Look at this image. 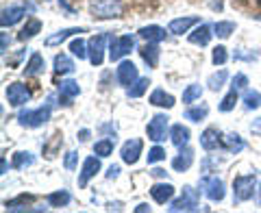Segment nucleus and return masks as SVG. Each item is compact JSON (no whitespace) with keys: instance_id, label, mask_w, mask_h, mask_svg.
Returning a JSON list of instances; mask_svg holds the SVG:
<instances>
[{"instance_id":"f257e3e1","label":"nucleus","mask_w":261,"mask_h":213,"mask_svg":"<svg viewBox=\"0 0 261 213\" xmlns=\"http://www.w3.org/2000/svg\"><path fill=\"white\" fill-rule=\"evenodd\" d=\"M50 113H53V96L48 98V102L39 109H33V111H20L18 113V122L20 126H29V128H39L44 126L48 120H50Z\"/></svg>"},{"instance_id":"f03ea898","label":"nucleus","mask_w":261,"mask_h":213,"mask_svg":"<svg viewBox=\"0 0 261 213\" xmlns=\"http://www.w3.org/2000/svg\"><path fill=\"white\" fill-rule=\"evenodd\" d=\"M89 13L96 20H113L122 15L120 0H89Z\"/></svg>"},{"instance_id":"7ed1b4c3","label":"nucleus","mask_w":261,"mask_h":213,"mask_svg":"<svg viewBox=\"0 0 261 213\" xmlns=\"http://www.w3.org/2000/svg\"><path fill=\"white\" fill-rule=\"evenodd\" d=\"M255 187H257V178L255 174H242V176H235L233 178V202L240 204V202H248L255 194Z\"/></svg>"},{"instance_id":"20e7f679","label":"nucleus","mask_w":261,"mask_h":213,"mask_svg":"<svg viewBox=\"0 0 261 213\" xmlns=\"http://www.w3.org/2000/svg\"><path fill=\"white\" fill-rule=\"evenodd\" d=\"M168 209L172 211V213H178V211H200L198 192H196L194 187L185 185V187H183V196H181V198H176Z\"/></svg>"},{"instance_id":"39448f33","label":"nucleus","mask_w":261,"mask_h":213,"mask_svg":"<svg viewBox=\"0 0 261 213\" xmlns=\"http://www.w3.org/2000/svg\"><path fill=\"white\" fill-rule=\"evenodd\" d=\"M200 190L205 192V196L211 202H220L224 200L226 190H224V181L218 176H202L200 178Z\"/></svg>"},{"instance_id":"423d86ee","label":"nucleus","mask_w":261,"mask_h":213,"mask_svg":"<svg viewBox=\"0 0 261 213\" xmlns=\"http://www.w3.org/2000/svg\"><path fill=\"white\" fill-rule=\"evenodd\" d=\"M135 48V37L133 35H122V37H111V46H109V59L111 61H120L122 57H126L130 50Z\"/></svg>"},{"instance_id":"0eeeda50","label":"nucleus","mask_w":261,"mask_h":213,"mask_svg":"<svg viewBox=\"0 0 261 213\" xmlns=\"http://www.w3.org/2000/svg\"><path fill=\"white\" fill-rule=\"evenodd\" d=\"M109 35L107 33H100V35H94L87 42V50H89V61H92L94 68H100L105 61V44H107Z\"/></svg>"},{"instance_id":"6e6552de","label":"nucleus","mask_w":261,"mask_h":213,"mask_svg":"<svg viewBox=\"0 0 261 213\" xmlns=\"http://www.w3.org/2000/svg\"><path fill=\"white\" fill-rule=\"evenodd\" d=\"M168 122L170 118L166 116V113H157L150 122L148 126H146V133H148V139H152V142H163L166 139V130H168Z\"/></svg>"},{"instance_id":"1a4fd4ad","label":"nucleus","mask_w":261,"mask_h":213,"mask_svg":"<svg viewBox=\"0 0 261 213\" xmlns=\"http://www.w3.org/2000/svg\"><path fill=\"white\" fill-rule=\"evenodd\" d=\"M116 78H118V83H120L122 87L128 89L137 78H140L135 63H133V61H122V63L118 65V70H116Z\"/></svg>"},{"instance_id":"9d476101","label":"nucleus","mask_w":261,"mask_h":213,"mask_svg":"<svg viewBox=\"0 0 261 213\" xmlns=\"http://www.w3.org/2000/svg\"><path fill=\"white\" fill-rule=\"evenodd\" d=\"M7 100L11 107H22L31 100V89L22 83H11L7 87Z\"/></svg>"},{"instance_id":"9b49d317","label":"nucleus","mask_w":261,"mask_h":213,"mask_svg":"<svg viewBox=\"0 0 261 213\" xmlns=\"http://www.w3.org/2000/svg\"><path fill=\"white\" fill-rule=\"evenodd\" d=\"M200 146L205 150H218V148H224V135L220 133L218 128L209 126L200 133Z\"/></svg>"},{"instance_id":"f8f14e48","label":"nucleus","mask_w":261,"mask_h":213,"mask_svg":"<svg viewBox=\"0 0 261 213\" xmlns=\"http://www.w3.org/2000/svg\"><path fill=\"white\" fill-rule=\"evenodd\" d=\"M100 172V157H87L83 161V168H81V174H79V187H87V183Z\"/></svg>"},{"instance_id":"ddd939ff","label":"nucleus","mask_w":261,"mask_h":213,"mask_svg":"<svg viewBox=\"0 0 261 213\" xmlns=\"http://www.w3.org/2000/svg\"><path fill=\"white\" fill-rule=\"evenodd\" d=\"M142 139H128V142H124V146H122V161L126 163V166H135L137 161H140V154H142Z\"/></svg>"},{"instance_id":"4468645a","label":"nucleus","mask_w":261,"mask_h":213,"mask_svg":"<svg viewBox=\"0 0 261 213\" xmlns=\"http://www.w3.org/2000/svg\"><path fill=\"white\" fill-rule=\"evenodd\" d=\"M81 94V87H79V83L76 81H61L59 83V100H61V104H72V100Z\"/></svg>"},{"instance_id":"2eb2a0df","label":"nucleus","mask_w":261,"mask_h":213,"mask_svg":"<svg viewBox=\"0 0 261 213\" xmlns=\"http://www.w3.org/2000/svg\"><path fill=\"white\" fill-rule=\"evenodd\" d=\"M24 15H27V7L22 5H15V7H7V9H3V29L7 26H13V24H18Z\"/></svg>"},{"instance_id":"dca6fc26","label":"nucleus","mask_w":261,"mask_h":213,"mask_svg":"<svg viewBox=\"0 0 261 213\" xmlns=\"http://www.w3.org/2000/svg\"><path fill=\"white\" fill-rule=\"evenodd\" d=\"M200 20L194 18V15H187V18H176L168 24V33H172V35H183V33H187L192 26H196Z\"/></svg>"},{"instance_id":"f3484780","label":"nucleus","mask_w":261,"mask_h":213,"mask_svg":"<svg viewBox=\"0 0 261 213\" xmlns=\"http://www.w3.org/2000/svg\"><path fill=\"white\" fill-rule=\"evenodd\" d=\"M214 26H209V24H200V26H196L194 33H190V44L194 46H207L211 42V37H214Z\"/></svg>"},{"instance_id":"a211bd4d","label":"nucleus","mask_w":261,"mask_h":213,"mask_svg":"<svg viewBox=\"0 0 261 213\" xmlns=\"http://www.w3.org/2000/svg\"><path fill=\"white\" fill-rule=\"evenodd\" d=\"M150 196H152L154 202L166 204L174 196V185H170V183H157V185H152L150 187Z\"/></svg>"},{"instance_id":"6ab92c4d","label":"nucleus","mask_w":261,"mask_h":213,"mask_svg":"<svg viewBox=\"0 0 261 213\" xmlns=\"http://www.w3.org/2000/svg\"><path fill=\"white\" fill-rule=\"evenodd\" d=\"M192 163H194V150L190 148V146H183L181 152L172 159V168L176 172H185V170L192 168Z\"/></svg>"},{"instance_id":"aec40b11","label":"nucleus","mask_w":261,"mask_h":213,"mask_svg":"<svg viewBox=\"0 0 261 213\" xmlns=\"http://www.w3.org/2000/svg\"><path fill=\"white\" fill-rule=\"evenodd\" d=\"M140 37H144L146 42H150V44H159L166 39V29H161L157 26V24H150V26H142L140 29Z\"/></svg>"},{"instance_id":"412c9836","label":"nucleus","mask_w":261,"mask_h":213,"mask_svg":"<svg viewBox=\"0 0 261 213\" xmlns=\"http://www.w3.org/2000/svg\"><path fill=\"white\" fill-rule=\"evenodd\" d=\"M170 139H172V144L181 150L183 146L190 144V128L183 126V124H174L172 128H170Z\"/></svg>"},{"instance_id":"4be33fe9","label":"nucleus","mask_w":261,"mask_h":213,"mask_svg":"<svg viewBox=\"0 0 261 213\" xmlns=\"http://www.w3.org/2000/svg\"><path fill=\"white\" fill-rule=\"evenodd\" d=\"M140 55H142V59L148 63V68H157L159 65V55H161V50H159V46L157 44H146V46H142L140 48Z\"/></svg>"},{"instance_id":"5701e85b","label":"nucleus","mask_w":261,"mask_h":213,"mask_svg":"<svg viewBox=\"0 0 261 213\" xmlns=\"http://www.w3.org/2000/svg\"><path fill=\"white\" fill-rule=\"evenodd\" d=\"M150 104L163 107V109H172V107L176 104V100H174L172 94H166V89H154V92L150 94Z\"/></svg>"},{"instance_id":"b1692460","label":"nucleus","mask_w":261,"mask_h":213,"mask_svg":"<svg viewBox=\"0 0 261 213\" xmlns=\"http://www.w3.org/2000/svg\"><path fill=\"white\" fill-rule=\"evenodd\" d=\"M44 68H46L44 57L39 52H33L29 63H27V68H24V76H37V74H42L44 72Z\"/></svg>"},{"instance_id":"393cba45","label":"nucleus","mask_w":261,"mask_h":213,"mask_svg":"<svg viewBox=\"0 0 261 213\" xmlns=\"http://www.w3.org/2000/svg\"><path fill=\"white\" fill-rule=\"evenodd\" d=\"M74 70H76V65L72 61V57H68L65 52L55 57V72L57 74H72Z\"/></svg>"},{"instance_id":"a878e982","label":"nucleus","mask_w":261,"mask_h":213,"mask_svg":"<svg viewBox=\"0 0 261 213\" xmlns=\"http://www.w3.org/2000/svg\"><path fill=\"white\" fill-rule=\"evenodd\" d=\"M81 33H85V29H61V31H57L55 35H50V37H46V46H57V44H61V42H65L68 37H72V35H81Z\"/></svg>"},{"instance_id":"bb28decb","label":"nucleus","mask_w":261,"mask_h":213,"mask_svg":"<svg viewBox=\"0 0 261 213\" xmlns=\"http://www.w3.org/2000/svg\"><path fill=\"white\" fill-rule=\"evenodd\" d=\"M72 202V194L68 190H59V192H53L48 194V204L55 209H61V207H68Z\"/></svg>"},{"instance_id":"cd10ccee","label":"nucleus","mask_w":261,"mask_h":213,"mask_svg":"<svg viewBox=\"0 0 261 213\" xmlns=\"http://www.w3.org/2000/svg\"><path fill=\"white\" fill-rule=\"evenodd\" d=\"M224 148L228 150V152H233V154H238V152H242L244 148H246V142L238 135V133H226L224 135Z\"/></svg>"},{"instance_id":"c85d7f7f","label":"nucleus","mask_w":261,"mask_h":213,"mask_svg":"<svg viewBox=\"0 0 261 213\" xmlns=\"http://www.w3.org/2000/svg\"><path fill=\"white\" fill-rule=\"evenodd\" d=\"M42 31V22L39 20H35V18H31L27 24H24V29L20 31V42H27V39H31V37H35L37 33Z\"/></svg>"},{"instance_id":"c756f323","label":"nucleus","mask_w":261,"mask_h":213,"mask_svg":"<svg viewBox=\"0 0 261 213\" xmlns=\"http://www.w3.org/2000/svg\"><path fill=\"white\" fill-rule=\"evenodd\" d=\"M207 116H209L207 104H196V107H190V109L185 111V120H190V122H202Z\"/></svg>"},{"instance_id":"7c9ffc66","label":"nucleus","mask_w":261,"mask_h":213,"mask_svg":"<svg viewBox=\"0 0 261 213\" xmlns=\"http://www.w3.org/2000/svg\"><path fill=\"white\" fill-rule=\"evenodd\" d=\"M113 144H116V137H107V139H100V142L94 144V154H98V157H109V154L113 152Z\"/></svg>"},{"instance_id":"2f4dec72","label":"nucleus","mask_w":261,"mask_h":213,"mask_svg":"<svg viewBox=\"0 0 261 213\" xmlns=\"http://www.w3.org/2000/svg\"><path fill=\"white\" fill-rule=\"evenodd\" d=\"M148 85H150V81H148V78H137L135 83L126 89V96H128V98H140V96L146 94Z\"/></svg>"},{"instance_id":"473e14b6","label":"nucleus","mask_w":261,"mask_h":213,"mask_svg":"<svg viewBox=\"0 0 261 213\" xmlns=\"http://www.w3.org/2000/svg\"><path fill=\"white\" fill-rule=\"evenodd\" d=\"M226 78H228V72H226V70H220V72H216V74H211V76L207 78V85H209L211 92H218V89L224 87Z\"/></svg>"},{"instance_id":"72a5a7b5","label":"nucleus","mask_w":261,"mask_h":213,"mask_svg":"<svg viewBox=\"0 0 261 213\" xmlns=\"http://www.w3.org/2000/svg\"><path fill=\"white\" fill-rule=\"evenodd\" d=\"M235 102H238V89H231V92H228L224 98H222V100H220V107H218V109L220 111H222V113H228V111H233L235 109Z\"/></svg>"},{"instance_id":"f704fd0d","label":"nucleus","mask_w":261,"mask_h":213,"mask_svg":"<svg viewBox=\"0 0 261 213\" xmlns=\"http://www.w3.org/2000/svg\"><path fill=\"white\" fill-rule=\"evenodd\" d=\"M235 31V24L233 22H216L214 24V35H218L220 39H228L231 37V33Z\"/></svg>"},{"instance_id":"c9c22d12","label":"nucleus","mask_w":261,"mask_h":213,"mask_svg":"<svg viewBox=\"0 0 261 213\" xmlns=\"http://www.w3.org/2000/svg\"><path fill=\"white\" fill-rule=\"evenodd\" d=\"M35 163V157L31 152H15L13 154V168L15 170H22V168H29Z\"/></svg>"},{"instance_id":"e433bc0d","label":"nucleus","mask_w":261,"mask_h":213,"mask_svg":"<svg viewBox=\"0 0 261 213\" xmlns=\"http://www.w3.org/2000/svg\"><path fill=\"white\" fill-rule=\"evenodd\" d=\"M244 104H246V109H259L261 107V94L257 89H246V94H244Z\"/></svg>"},{"instance_id":"4c0bfd02","label":"nucleus","mask_w":261,"mask_h":213,"mask_svg":"<svg viewBox=\"0 0 261 213\" xmlns=\"http://www.w3.org/2000/svg\"><path fill=\"white\" fill-rule=\"evenodd\" d=\"M70 50H72V55H74V57H79V61H81V59H85V57H89L87 44H85V42H83V39H81V37L72 39V44H70Z\"/></svg>"},{"instance_id":"58836bf2","label":"nucleus","mask_w":261,"mask_h":213,"mask_svg":"<svg viewBox=\"0 0 261 213\" xmlns=\"http://www.w3.org/2000/svg\"><path fill=\"white\" fill-rule=\"evenodd\" d=\"M202 96V87L200 85H187L185 87V92H183V102L185 104H190V102H194V100H198V98Z\"/></svg>"},{"instance_id":"ea45409f","label":"nucleus","mask_w":261,"mask_h":213,"mask_svg":"<svg viewBox=\"0 0 261 213\" xmlns=\"http://www.w3.org/2000/svg\"><path fill=\"white\" fill-rule=\"evenodd\" d=\"M228 59V52L224 46H216L214 52H211V61H214V65H224Z\"/></svg>"},{"instance_id":"a19ab883","label":"nucleus","mask_w":261,"mask_h":213,"mask_svg":"<svg viewBox=\"0 0 261 213\" xmlns=\"http://www.w3.org/2000/svg\"><path fill=\"white\" fill-rule=\"evenodd\" d=\"M163 159H166V150H163L161 146H154V148L148 150V163H157Z\"/></svg>"},{"instance_id":"79ce46f5","label":"nucleus","mask_w":261,"mask_h":213,"mask_svg":"<svg viewBox=\"0 0 261 213\" xmlns=\"http://www.w3.org/2000/svg\"><path fill=\"white\" fill-rule=\"evenodd\" d=\"M76 161H79V152H74V150H70L68 154H65V159H63V168L65 170H74L76 168Z\"/></svg>"},{"instance_id":"37998d69","label":"nucleus","mask_w":261,"mask_h":213,"mask_svg":"<svg viewBox=\"0 0 261 213\" xmlns=\"http://www.w3.org/2000/svg\"><path fill=\"white\" fill-rule=\"evenodd\" d=\"M57 146H61V137L59 135H55V144H50V146H44V154L48 159H53L55 157V148Z\"/></svg>"},{"instance_id":"c03bdc74","label":"nucleus","mask_w":261,"mask_h":213,"mask_svg":"<svg viewBox=\"0 0 261 213\" xmlns=\"http://www.w3.org/2000/svg\"><path fill=\"white\" fill-rule=\"evenodd\" d=\"M246 85H248V76L246 74H238L233 78V87L238 89V92H240V89H246Z\"/></svg>"},{"instance_id":"a18cd8bd","label":"nucleus","mask_w":261,"mask_h":213,"mask_svg":"<svg viewBox=\"0 0 261 213\" xmlns=\"http://www.w3.org/2000/svg\"><path fill=\"white\" fill-rule=\"evenodd\" d=\"M235 59H246V61H257L259 59V55L257 52H235Z\"/></svg>"},{"instance_id":"49530a36","label":"nucleus","mask_w":261,"mask_h":213,"mask_svg":"<svg viewBox=\"0 0 261 213\" xmlns=\"http://www.w3.org/2000/svg\"><path fill=\"white\" fill-rule=\"evenodd\" d=\"M118 176H120V166H111L107 170V178H109V181H113V178H118Z\"/></svg>"},{"instance_id":"de8ad7c7","label":"nucleus","mask_w":261,"mask_h":213,"mask_svg":"<svg viewBox=\"0 0 261 213\" xmlns=\"http://www.w3.org/2000/svg\"><path fill=\"white\" fill-rule=\"evenodd\" d=\"M116 124H113V122H109V124H102L100 126V133H113V135H116Z\"/></svg>"},{"instance_id":"09e8293b","label":"nucleus","mask_w":261,"mask_h":213,"mask_svg":"<svg viewBox=\"0 0 261 213\" xmlns=\"http://www.w3.org/2000/svg\"><path fill=\"white\" fill-rule=\"evenodd\" d=\"M9 44H11V39L9 37H7V33H3V50H0V52H7V48H9Z\"/></svg>"},{"instance_id":"8fccbe9b","label":"nucleus","mask_w":261,"mask_h":213,"mask_svg":"<svg viewBox=\"0 0 261 213\" xmlns=\"http://www.w3.org/2000/svg\"><path fill=\"white\" fill-rule=\"evenodd\" d=\"M113 209L122 211V202H109V204H107V211H113Z\"/></svg>"},{"instance_id":"3c124183","label":"nucleus","mask_w":261,"mask_h":213,"mask_svg":"<svg viewBox=\"0 0 261 213\" xmlns=\"http://www.w3.org/2000/svg\"><path fill=\"white\" fill-rule=\"evenodd\" d=\"M87 139H89V130H87V128H83V130L79 133V142H87Z\"/></svg>"},{"instance_id":"603ef678","label":"nucleus","mask_w":261,"mask_h":213,"mask_svg":"<svg viewBox=\"0 0 261 213\" xmlns=\"http://www.w3.org/2000/svg\"><path fill=\"white\" fill-rule=\"evenodd\" d=\"M135 211L137 213H146V211H150V207L146 202H142V204H137V207H135Z\"/></svg>"},{"instance_id":"864d4df0","label":"nucleus","mask_w":261,"mask_h":213,"mask_svg":"<svg viewBox=\"0 0 261 213\" xmlns=\"http://www.w3.org/2000/svg\"><path fill=\"white\" fill-rule=\"evenodd\" d=\"M150 174H152V176H159V178H161V176H166V170H161V168H154V170L150 172Z\"/></svg>"},{"instance_id":"5fc2aeb1","label":"nucleus","mask_w":261,"mask_h":213,"mask_svg":"<svg viewBox=\"0 0 261 213\" xmlns=\"http://www.w3.org/2000/svg\"><path fill=\"white\" fill-rule=\"evenodd\" d=\"M59 5H61V9H65L68 13H74V9H72V7H70L68 3H65V0H59Z\"/></svg>"},{"instance_id":"6e6d98bb","label":"nucleus","mask_w":261,"mask_h":213,"mask_svg":"<svg viewBox=\"0 0 261 213\" xmlns=\"http://www.w3.org/2000/svg\"><path fill=\"white\" fill-rule=\"evenodd\" d=\"M0 174H7V159H3V163H0Z\"/></svg>"},{"instance_id":"4d7b16f0","label":"nucleus","mask_w":261,"mask_h":213,"mask_svg":"<svg viewBox=\"0 0 261 213\" xmlns=\"http://www.w3.org/2000/svg\"><path fill=\"white\" fill-rule=\"evenodd\" d=\"M259 194H261V185H259Z\"/></svg>"},{"instance_id":"13d9d810","label":"nucleus","mask_w":261,"mask_h":213,"mask_svg":"<svg viewBox=\"0 0 261 213\" xmlns=\"http://www.w3.org/2000/svg\"><path fill=\"white\" fill-rule=\"evenodd\" d=\"M259 20H261V15H259Z\"/></svg>"}]
</instances>
